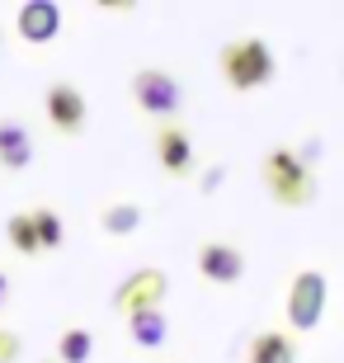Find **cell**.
Segmentation results:
<instances>
[{"mask_svg":"<svg viewBox=\"0 0 344 363\" xmlns=\"http://www.w3.org/2000/svg\"><path fill=\"white\" fill-rule=\"evenodd\" d=\"M217 67H222V81L236 94H250V90L274 81L278 62H274L265 38H240V43H226L222 52H217Z\"/></svg>","mask_w":344,"mask_h":363,"instance_id":"obj_1","label":"cell"},{"mask_svg":"<svg viewBox=\"0 0 344 363\" xmlns=\"http://www.w3.org/2000/svg\"><path fill=\"white\" fill-rule=\"evenodd\" d=\"M260 175H265V189H269V199H274L278 208H306V203L316 199V175H311L288 147L269 151L265 161H260Z\"/></svg>","mask_w":344,"mask_h":363,"instance_id":"obj_2","label":"cell"},{"mask_svg":"<svg viewBox=\"0 0 344 363\" xmlns=\"http://www.w3.org/2000/svg\"><path fill=\"white\" fill-rule=\"evenodd\" d=\"M133 99H137L142 113H151V118H174L179 104H184L179 81H174L170 71H160V67H142L133 76Z\"/></svg>","mask_w":344,"mask_h":363,"instance_id":"obj_3","label":"cell"},{"mask_svg":"<svg viewBox=\"0 0 344 363\" xmlns=\"http://www.w3.org/2000/svg\"><path fill=\"white\" fill-rule=\"evenodd\" d=\"M326 274L321 269H302L297 279H292V288H288V325L292 330H316L321 325V316H326Z\"/></svg>","mask_w":344,"mask_h":363,"instance_id":"obj_4","label":"cell"},{"mask_svg":"<svg viewBox=\"0 0 344 363\" xmlns=\"http://www.w3.org/2000/svg\"><path fill=\"white\" fill-rule=\"evenodd\" d=\"M165 293H170V279L160 269H137L133 279H123L118 288H113V311H123V316L151 311V307L165 302Z\"/></svg>","mask_w":344,"mask_h":363,"instance_id":"obj_5","label":"cell"},{"mask_svg":"<svg viewBox=\"0 0 344 363\" xmlns=\"http://www.w3.org/2000/svg\"><path fill=\"white\" fill-rule=\"evenodd\" d=\"M43 108H48V123H52L62 137L85 133V94H80L76 85H48Z\"/></svg>","mask_w":344,"mask_h":363,"instance_id":"obj_6","label":"cell"},{"mask_svg":"<svg viewBox=\"0 0 344 363\" xmlns=\"http://www.w3.org/2000/svg\"><path fill=\"white\" fill-rule=\"evenodd\" d=\"M14 28H19V38H24L28 48H43V43H52L57 28H62V5H57V0H28V5H19V14H14Z\"/></svg>","mask_w":344,"mask_h":363,"instance_id":"obj_7","label":"cell"},{"mask_svg":"<svg viewBox=\"0 0 344 363\" xmlns=\"http://www.w3.org/2000/svg\"><path fill=\"white\" fill-rule=\"evenodd\" d=\"M156 161H160V170L174 175V179L194 175V142H189V133L179 128V123H160V133H156Z\"/></svg>","mask_w":344,"mask_h":363,"instance_id":"obj_8","label":"cell"},{"mask_svg":"<svg viewBox=\"0 0 344 363\" xmlns=\"http://www.w3.org/2000/svg\"><path fill=\"white\" fill-rule=\"evenodd\" d=\"M199 274L208 283H240L245 279V255L226 241H208L199 250Z\"/></svg>","mask_w":344,"mask_h":363,"instance_id":"obj_9","label":"cell"},{"mask_svg":"<svg viewBox=\"0 0 344 363\" xmlns=\"http://www.w3.org/2000/svg\"><path fill=\"white\" fill-rule=\"evenodd\" d=\"M33 161V137L24 123L0 118V170H24Z\"/></svg>","mask_w":344,"mask_h":363,"instance_id":"obj_10","label":"cell"},{"mask_svg":"<svg viewBox=\"0 0 344 363\" xmlns=\"http://www.w3.org/2000/svg\"><path fill=\"white\" fill-rule=\"evenodd\" d=\"M128 340H133L137 350H160V345L170 340V321H165V311L151 307V311L128 316Z\"/></svg>","mask_w":344,"mask_h":363,"instance_id":"obj_11","label":"cell"},{"mask_svg":"<svg viewBox=\"0 0 344 363\" xmlns=\"http://www.w3.org/2000/svg\"><path fill=\"white\" fill-rule=\"evenodd\" d=\"M245 363H297V345L283 330H260L245 350Z\"/></svg>","mask_w":344,"mask_h":363,"instance_id":"obj_12","label":"cell"},{"mask_svg":"<svg viewBox=\"0 0 344 363\" xmlns=\"http://www.w3.org/2000/svg\"><path fill=\"white\" fill-rule=\"evenodd\" d=\"M90 354H94V335L85 325H67L57 340V363H90Z\"/></svg>","mask_w":344,"mask_h":363,"instance_id":"obj_13","label":"cell"},{"mask_svg":"<svg viewBox=\"0 0 344 363\" xmlns=\"http://www.w3.org/2000/svg\"><path fill=\"white\" fill-rule=\"evenodd\" d=\"M99 227H104V236H133L142 227V208L137 203H109L99 213Z\"/></svg>","mask_w":344,"mask_h":363,"instance_id":"obj_14","label":"cell"},{"mask_svg":"<svg viewBox=\"0 0 344 363\" xmlns=\"http://www.w3.org/2000/svg\"><path fill=\"white\" fill-rule=\"evenodd\" d=\"M28 222H33L38 250H57V245L67 241V227H62V213H57V208H33V213H28Z\"/></svg>","mask_w":344,"mask_h":363,"instance_id":"obj_15","label":"cell"},{"mask_svg":"<svg viewBox=\"0 0 344 363\" xmlns=\"http://www.w3.org/2000/svg\"><path fill=\"white\" fill-rule=\"evenodd\" d=\"M5 236H10V245L19 250V255H38V236H33L28 213H14L10 222H5Z\"/></svg>","mask_w":344,"mask_h":363,"instance_id":"obj_16","label":"cell"},{"mask_svg":"<svg viewBox=\"0 0 344 363\" xmlns=\"http://www.w3.org/2000/svg\"><path fill=\"white\" fill-rule=\"evenodd\" d=\"M24 354V340L14 335V330H0V363H14Z\"/></svg>","mask_w":344,"mask_h":363,"instance_id":"obj_17","label":"cell"},{"mask_svg":"<svg viewBox=\"0 0 344 363\" xmlns=\"http://www.w3.org/2000/svg\"><path fill=\"white\" fill-rule=\"evenodd\" d=\"M292 156H297V161H302L306 170H311V161H316V156H321V142H316V137H311V142H306L302 151H292Z\"/></svg>","mask_w":344,"mask_h":363,"instance_id":"obj_18","label":"cell"},{"mask_svg":"<svg viewBox=\"0 0 344 363\" xmlns=\"http://www.w3.org/2000/svg\"><path fill=\"white\" fill-rule=\"evenodd\" d=\"M5 297H10V279L0 274V307H5Z\"/></svg>","mask_w":344,"mask_h":363,"instance_id":"obj_19","label":"cell"},{"mask_svg":"<svg viewBox=\"0 0 344 363\" xmlns=\"http://www.w3.org/2000/svg\"><path fill=\"white\" fill-rule=\"evenodd\" d=\"M48 363H57V359H48Z\"/></svg>","mask_w":344,"mask_h":363,"instance_id":"obj_20","label":"cell"}]
</instances>
